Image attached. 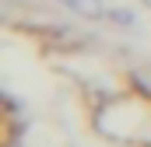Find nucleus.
I'll list each match as a JSON object with an SVG mask.
<instances>
[{
  "mask_svg": "<svg viewBox=\"0 0 151 147\" xmlns=\"http://www.w3.org/2000/svg\"><path fill=\"white\" fill-rule=\"evenodd\" d=\"M60 4L70 7L74 14H81V18H88V21L106 18V4H102V0H60Z\"/></svg>",
  "mask_w": 151,
  "mask_h": 147,
  "instance_id": "nucleus-1",
  "label": "nucleus"
}]
</instances>
